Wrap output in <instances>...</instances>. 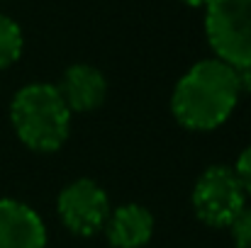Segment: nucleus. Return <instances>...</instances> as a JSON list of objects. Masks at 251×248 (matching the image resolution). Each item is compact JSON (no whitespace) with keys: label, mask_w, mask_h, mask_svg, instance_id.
<instances>
[{"label":"nucleus","mask_w":251,"mask_h":248,"mask_svg":"<svg viewBox=\"0 0 251 248\" xmlns=\"http://www.w3.org/2000/svg\"><path fill=\"white\" fill-rule=\"evenodd\" d=\"M239 97L237 68L210 56L193 64L178 78L171 95V112L188 132H212L232 117Z\"/></svg>","instance_id":"obj_1"},{"label":"nucleus","mask_w":251,"mask_h":248,"mask_svg":"<svg viewBox=\"0 0 251 248\" xmlns=\"http://www.w3.org/2000/svg\"><path fill=\"white\" fill-rule=\"evenodd\" d=\"M71 117L51 83H29L10 102V124L17 139L34 154H56L69 141Z\"/></svg>","instance_id":"obj_2"},{"label":"nucleus","mask_w":251,"mask_h":248,"mask_svg":"<svg viewBox=\"0 0 251 248\" xmlns=\"http://www.w3.org/2000/svg\"><path fill=\"white\" fill-rule=\"evenodd\" d=\"M205 37L215 59L242 68L251 61V0H212L205 7Z\"/></svg>","instance_id":"obj_3"},{"label":"nucleus","mask_w":251,"mask_h":248,"mask_svg":"<svg viewBox=\"0 0 251 248\" xmlns=\"http://www.w3.org/2000/svg\"><path fill=\"white\" fill-rule=\"evenodd\" d=\"M195 217L210 229H227L247 207V192L229 165H207L190 192Z\"/></svg>","instance_id":"obj_4"},{"label":"nucleus","mask_w":251,"mask_h":248,"mask_svg":"<svg viewBox=\"0 0 251 248\" xmlns=\"http://www.w3.org/2000/svg\"><path fill=\"white\" fill-rule=\"evenodd\" d=\"M110 197L107 192L90 178H76L61 187L56 197V214L64 229L74 236L90 239L105 229L110 217Z\"/></svg>","instance_id":"obj_5"},{"label":"nucleus","mask_w":251,"mask_h":248,"mask_svg":"<svg viewBox=\"0 0 251 248\" xmlns=\"http://www.w3.org/2000/svg\"><path fill=\"white\" fill-rule=\"evenodd\" d=\"M0 248H47V224L34 207L0 197Z\"/></svg>","instance_id":"obj_6"},{"label":"nucleus","mask_w":251,"mask_h":248,"mask_svg":"<svg viewBox=\"0 0 251 248\" xmlns=\"http://www.w3.org/2000/svg\"><path fill=\"white\" fill-rule=\"evenodd\" d=\"M61 100L66 102L69 112L83 114L98 110L107 97V78L100 68L90 64H74L64 71L61 81L56 85Z\"/></svg>","instance_id":"obj_7"},{"label":"nucleus","mask_w":251,"mask_h":248,"mask_svg":"<svg viewBox=\"0 0 251 248\" xmlns=\"http://www.w3.org/2000/svg\"><path fill=\"white\" fill-rule=\"evenodd\" d=\"M102 231L112 248H144L154 236V214L144 204L127 202L110 212Z\"/></svg>","instance_id":"obj_8"},{"label":"nucleus","mask_w":251,"mask_h":248,"mask_svg":"<svg viewBox=\"0 0 251 248\" xmlns=\"http://www.w3.org/2000/svg\"><path fill=\"white\" fill-rule=\"evenodd\" d=\"M22 49H25V37H22L20 24L12 17L0 12V71L17 64L22 56Z\"/></svg>","instance_id":"obj_9"},{"label":"nucleus","mask_w":251,"mask_h":248,"mask_svg":"<svg viewBox=\"0 0 251 248\" xmlns=\"http://www.w3.org/2000/svg\"><path fill=\"white\" fill-rule=\"evenodd\" d=\"M237 248H251V207H244L227 226Z\"/></svg>","instance_id":"obj_10"},{"label":"nucleus","mask_w":251,"mask_h":248,"mask_svg":"<svg viewBox=\"0 0 251 248\" xmlns=\"http://www.w3.org/2000/svg\"><path fill=\"white\" fill-rule=\"evenodd\" d=\"M234 173H237V178H239L244 192L251 195V146H247V149L239 154V158H237V163H234Z\"/></svg>","instance_id":"obj_11"},{"label":"nucleus","mask_w":251,"mask_h":248,"mask_svg":"<svg viewBox=\"0 0 251 248\" xmlns=\"http://www.w3.org/2000/svg\"><path fill=\"white\" fill-rule=\"evenodd\" d=\"M237 73H239V85H242V92L251 95V61L247 64V66L237 68Z\"/></svg>","instance_id":"obj_12"},{"label":"nucleus","mask_w":251,"mask_h":248,"mask_svg":"<svg viewBox=\"0 0 251 248\" xmlns=\"http://www.w3.org/2000/svg\"><path fill=\"white\" fill-rule=\"evenodd\" d=\"M180 2H185V5H190V7H207L212 0H180Z\"/></svg>","instance_id":"obj_13"}]
</instances>
